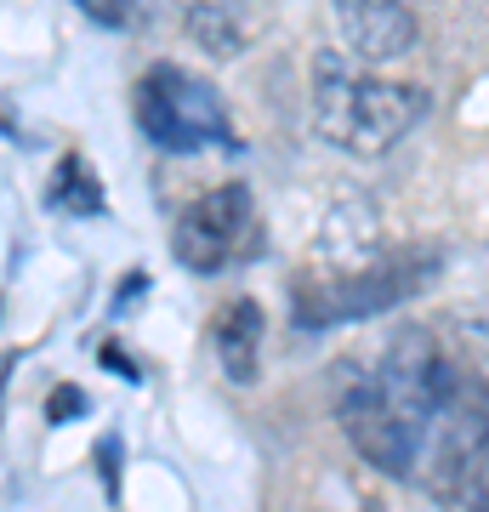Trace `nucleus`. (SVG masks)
<instances>
[{
  "label": "nucleus",
  "mask_w": 489,
  "mask_h": 512,
  "mask_svg": "<svg viewBox=\"0 0 489 512\" xmlns=\"http://www.w3.org/2000/svg\"><path fill=\"white\" fill-rule=\"evenodd\" d=\"M438 274V251H381L376 262H364L353 274H308L290 302H296V325H342V319H370L410 302V296Z\"/></svg>",
  "instance_id": "obj_3"
},
{
  "label": "nucleus",
  "mask_w": 489,
  "mask_h": 512,
  "mask_svg": "<svg viewBox=\"0 0 489 512\" xmlns=\"http://www.w3.org/2000/svg\"><path fill=\"white\" fill-rule=\"evenodd\" d=\"M80 410H86V399H80L74 387H57L52 393V416H80Z\"/></svg>",
  "instance_id": "obj_11"
},
{
  "label": "nucleus",
  "mask_w": 489,
  "mask_h": 512,
  "mask_svg": "<svg viewBox=\"0 0 489 512\" xmlns=\"http://www.w3.org/2000/svg\"><path fill=\"white\" fill-rule=\"evenodd\" d=\"M137 126H143V137L154 148H165V154L239 148L217 86H205L200 74L177 69V63H154V69L137 80Z\"/></svg>",
  "instance_id": "obj_4"
},
{
  "label": "nucleus",
  "mask_w": 489,
  "mask_h": 512,
  "mask_svg": "<svg viewBox=\"0 0 489 512\" xmlns=\"http://www.w3.org/2000/svg\"><path fill=\"white\" fill-rule=\"evenodd\" d=\"M57 205H69L80 217L103 211V194H97V177L86 171V160H63V171H57Z\"/></svg>",
  "instance_id": "obj_9"
},
{
  "label": "nucleus",
  "mask_w": 489,
  "mask_h": 512,
  "mask_svg": "<svg viewBox=\"0 0 489 512\" xmlns=\"http://www.w3.org/2000/svg\"><path fill=\"white\" fill-rule=\"evenodd\" d=\"M211 342H217V359L228 370V382H251L256 376V353H262V308L251 296H234L217 308V325H211Z\"/></svg>",
  "instance_id": "obj_7"
},
{
  "label": "nucleus",
  "mask_w": 489,
  "mask_h": 512,
  "mask_svg": "<svg viewBox=\"0 0 489 512\" xmlns=\"http://www.w3.org/2000/svg\"><path fill=\"white\" fill-rule=\"evenodd\" d=\"M182 268L194 274H222L234 262H251L262 251V222H256V200L245 183H222L200 194L194 205H182L177 234H171Z\"/></svg>",
  "instance_id": "obj_5"
},
{
  "label": "nucleus",
  "mask_w": 489,
  "mask_h": 512,
  "mask_svg": "<svg viewBox=\"0 0 489 512\" xmlns=\"http://www.w3.org/2000/svg\"><path fill=\"white\" fill-rule=\"evenodd\" d=\"M342 46L359 63H393L416 52V6L410 0H330Z\"/></svg>",
  "instance_id": "obj_6"
},
{
  "label": "nucleus",
  "mask_w": 489,
  "mask_h": 512,
  "mask_svg": "<svg viewBox=\"0 0 489 512\" xmlns=\"http://www.w3.org/2000/svg\"><path fill=\"white\" fill-rule=\"evenodd\" d=\"M336 416L370 467L444 495L455 461L489 427V387L427 330H399L376 353H353L336 387Z\"/></svg>",
  "instance_id": "obj_1"
},
{
  "label": "nucleus",
  "mask_w": 489,
  "mask_h": 512,
  "mask_svg": "<svg viewBox=\"0 0 489 512\" xmlns=\"http://www.w3.org/2000/svg\"><path fill=\"white\" fill-rule=\"evenodd\" d=\"M74 6H80V12H91L97 23H126L137 0H74Z\"/></svg>",
  "instance_id": "obj_10"
},
{
  "label": "nucleus",
  "mask_w": 489,
  "mask_h": 512,
  "mask_svg": "<svg viewBox=\"0 0 489 512\" xmlns=\"http://www.w3.org/2000/svg\"><path fill=\"white\" fill-rule=\"evenodd\" d=\"M438 501H450L461 512H489V427L472 439L467 456L455 461V473H450V484H444Z\"/></svg>",
  "instance_id": "obj_8"
},
{
  "label": "nucleus",
  "mask_w": 489,
  "mask_h": 512,
  "mask_svg": "<svg viewBox=\"0 0 489 512\" xmlns=\"http://www.w3.org/2000/svg\"><path fill=\"white\" fill-rule=\"evenodd\" d=\"M427 109H433L427 92L410 86V80L353 69L342 57L313 63V120L347 154H387L404 131H416V120Z\"/></svg>",
  "instance_id": "obj_2"
}]
</instances>
